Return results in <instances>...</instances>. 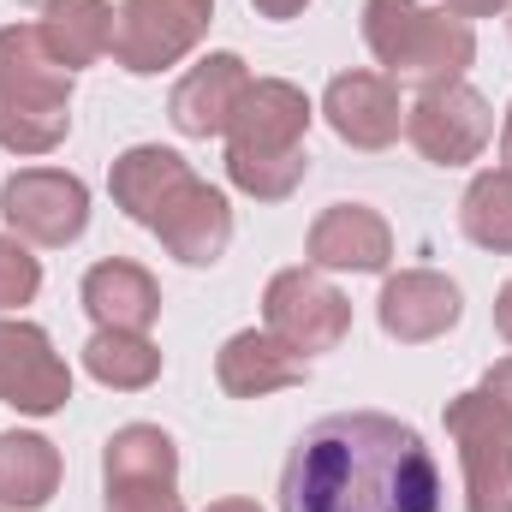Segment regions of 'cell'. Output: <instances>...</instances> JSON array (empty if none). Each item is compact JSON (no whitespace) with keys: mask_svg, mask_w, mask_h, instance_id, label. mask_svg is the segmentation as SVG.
<instances>
[{"mask_svg":"<svg viewBox=\"0 0 512 512\" xmlns=\"http://www.w3.org/2000/svg\"><path fill=\"white\" fill-rule=\"evenodd\" d=\"M0 215L12 221V233L36 239V245H66L84 233L90 221V197L72 173L60 167H24L18 179H6V197H0Z\"/></svg>","mask_w":512,"mask_h":512,"instance_id":"9","label":"cell"},{"mask_svg":"<svg viewBox=\"0 0 512 512\" xmlns=\"http://www.w3.org/2000/svg\"><path fill=\"white\" fill-rule=\"evenodd\" d=\"M328 120L346 143L382 149V143L399 137V90L376 72H340L328 84Z\"/></svg>","mask_w":512,"mask_h":512,"instance_id":"15","label":"cell"},{"mask_svg":"<svg viewBox=\"0 0 512 512\" xmlns=\"http://www.w3.org/2000/svg\"><path fill=\"white\" fill-rule=\"evenodd\" d=\"M364 36L387 72L423 78V84H459V72L471 66V48H477L465 18L423 12L417 0H370Z\"/></svg>","mask_w":512,"mask_h":512,"instance_id":"4","label":"cell"},{"mask_svg":"<svg viewBox=\"0 0 512 512\" xmlns=\"http://www.w3.org/2000/svg\"><path fill=\"white\" fill-rule=\"evenodd\" d=\"M215 0H126L114 18V60L126 72H161L209 30Z\"/></svg>","mask_w":512,"mask_h":512,"instance_id":"7","label":"cell"},{"mask_svg":"<svg viewBox=\"0 0 512 512\" xmlns=\"http://www.w3.org/2000/svg\"><path fill=\"white\" fill-rule=\"evenodd\" d=\"M209 512H256V501H221V507H209Z\"/></svg>","mask_w":512,"mask_h":512,"instance_id":"29","label":"cell"},{"mask_svg":"<svg viewBox=\"0 0 512 512\" xmlns=\"http://www.w3.org/2000/svg\"><path fill=\"white\" fill-rule=\"evenodd\" d=\"M489 399H495V405H501V411L512 417V358L489 370Z\"/></svg>","mask_w":512,"mask_h":512,"instance_id":"25","label":"cell"},{"mask_svg":"<svg viewBox=\"0 0 512 512\" xmlns=\"http://www.w3.org/2000/svg\"><path fill=\"white\" fill-rule=\"evenodd\" d=\"M36 36L72 72V66H90L96 54H114V12L108 0H48Z\"/></svg>","mask_w":512,"mask_h":512,"instance_id":"18","label":"cell"},{"mask_svg":"<svg viewBox=\"0 0 512 512\" xmlns=\"http://www.w3.org/2000/svg\"><path fill=\"white\" fill-rule=\"evenodd\" d=\"M501 155H507V173H512V114H507V137H501Z\"/></svg>","mask_w":512,"mask_h":512,"instance_id":"30","label":"cell"},{"mask_svg":"<svg viewBox=\"0 0 512 512\" xmlns=\"http://www.w3.org/2000/svg\"><path fill=\"white\" fill-rule=\"evenodd\" d=\"M72 72L42 48L36 30H0V143L18 155L54 149L72 114Z\"/></svg>","mask_w":512,"mask_h":512,"instance_id":"3","label":"cell"},{"mask_svg":"<svg viewBox=\"0 0 512 512\" xmlns=\"http://www.w3.org/2000/svg\"><path fill=\"white\" fill-rule=\"evenodd\" d=\"M459 18H477V12H495V6H507V0H447Z\"/></svg>","mask_w":512,"mask_h":512,"instance_id":"27","label":"cell"},{"mask_svg":"<svg viewBox=\"0 0 512 512\" xmlns=\"http://www.w3.org/2000/svg\"><path fill=\"white\" fill-rule=\"evenodd\" d=\"M60 483V453L42 435H0V507H42Z\"/></svg>","mask_w":512,"mask_h":512,"instance_id":"21","label":"cell"},{"mask_svg":"<svg viewBox=\"0 0 512 512\" xmlns=\"http://www.w3.org/2000/svg\"><path fill=\"white\" fill-rule=\"evenodd\" d=\"M84 304H90V316H96L102 328H131V334H143V328L155 322V310H161V292H155V280H149L137 262H96V268L84 274Z\"/></svg>","mask_w":512,"mask_h":512,"instance_id":"17","label":"cell"},{"mask_svg":"<svg viewBox=\"0 0 512 512\" xmlns=\"http://www.w3.org/2000/svg\"><path fill=\"white\" fill-rule=\"evenodd\" d=\"M280 512H441V471L411 423L334 411L298 435L280 471Z\"/></svg>","mask_w":512,"mask_h":512,"instance_id":"1","label":"cell"},{"mask_svg":"<svg viewBox=\"0 0 512 512\" xmlns=\"http://www.w3.org/2000/svg\"><path fill=\"white\" fill-rule=\"evenodd\" d=\"M447 429L465 459V507L512 512V417L489 393H459L447 405Z\"/></svg>","mask_w":512,"mask_h":512,"instance_id":"5","label":"cell"},{"mask_svg":"<svg viewBox=\"0 0 512 512\" xmlns=\"http://www.w3.org/2000/svg\"><path fill=\"white\" fill-rule=\"evenodd\" d=\"M495 328L507 334V346H512V280L501 286V298H495Z\"/></svg>","mask_w":512,"mask_h":512,"instance_id":"26","label":"cell"},{"mask_svg":"<svg viewBox=\"0 0 512 512\" xmlns=\"http://www.w3.org/2000/svg\"><path fill=\"white\" fill-rule=\"evenodd\" d=\"M268 18H292V12H304V0H256Z\"/></svg>","mask_w":512,"mask_h":512,"instance_id":"28","label":"cell"},{"mask_svg":"<svg viewBox=\"0 0 512 512\" xmlns=\"http://www.w3.org/2000/svg\"><path fill=\"white\" fill-rule=\"evenodd\" d=\"M459 322V286L429 274V268H411L399 280H387L382 292V328L393 340L417 346V340H435Z\"/></svg>","mask_w":512,"mask_h":512,"instance_id":"14","label":"cell"},{"mask_svg":"<svg viewBox=\"0 0 512 512\" xmlns=\"http://www.w3.org/2000/svg\"><path fill=\"white\" fill-rule=\"evenodd\" d=\"M405 131H411V143H417L429 161L459 167V161L483 155V143H489V131H495V114H489V102H483L477 90H465V84H429L423 102L411 108Z\"/></svg>","mask_w":512,"mask_h":512,"instance_id":"10","label":"cell"},{"mask_svg":"<svg viewBox=\"0 0 512 512\" xmlns=\"http://www.w3.org/2000/svg\"><path fill=\"white\" fill-rule=\"evenodd\" d=\"M36 286H42V268H36V256L24 251L18 239H0V310H12V304H30V298H36Z\"/></svg>","mask_w":512,"mask_h":512,"instance_id":"24","label":"cell"},{"mask_svg":"<svg viewBox=\"0 0 512 512\" xmlns=\"http://www.w3.org/2000/svg\"><path fill=\"white\" fill-rule=\"evenodd\" d=\"M251 90V72L239 54H209L203 66H191L173 90V126L185 137H209V131H227V120L239 114Z\"/></svg>","mask_w":512,"mask_h":512,"instance_id":"13","label":"cell"},{"mask_svg":"<svg viewBox=\"0 0 512 512\" xmlns=\"http://www.w3.org/2000/svg\"><path fill=\"white\" fill-rule=\"evenodd\" d=\"M215 376H221V387H227L233 399H262V393H274V387L304 382V358H298L292 346H280L274 334L245 328V334H233V340L221 346Z\"/></svg>","mask_w":512,"mask_h":512,"instance_id":"16","label":"cell"},{"mask_svg":"<svg viewBox=\"0 0 512 512\" xmlns=\"http://www.w3.org/2000/svg\"><path fill=\"white\" fill-rule=\"evenodd\" d=\"M268 334L280 346H292L298 358L304 352H334L352 328V304L310 268H286L268 280Z\"/></svg>","mask_w":512,"mask_h":512,"instance_id":"6","label":"cell"},{"mask_svg":"<svg viewBox=\"0 0 512 512\" xmlns=\"http://www.w3.org/2000/svg\"><path fill=\"white\" fill-rule=\"evenodd\" d=\"M72 399V370L54 358L48 334L30 322H0V405L48 417Z\"/></svg>","mask_w":512,"mask_h":512,"instance_id":"11","label":"cell"},{"mask_svg":"<svg viewBox=\"0 0 512 512\" xmlns=\"http://www.w3.org/2000/svg\"><path fill=\"white\" fill-rule=\"evenodd\" d=\"M465 233L483 251H512V173L495 167L465 191Z\"/></svg>","mask_w":512,"mask_h":512,"instance_id":"23","label":"cell"},{"mask_svg":"<svg viewBox=\"0 0 512 512\" xmlns=\"http://www.w3.org/2000/svg\"><path fill=\"white\" fill-rule=\"evenodd\" d=\"M84 364H90L96 382H108V387H149L155 370H161V352L143 334H131V328H102L84 346Z\"/></svg>","mask_w":512,"mask_h":512,"instance_id":"22","label":"cell"},{"mask_svg":"<svg viewBox=\"0 0 512 512\" xmlns=\"http://www.w3.org/2000/svg\"><path fill=\"white\" fill-rule=\"evenodd\" d=\"M387 251L393 245H387L382 215H370L358 203H334L310 227V262H322V268H382Z\"/></svg>","mask_w":512,"mask_h":512,"instance_id":"19","label":"cell"},{"mask_svg":"<svg viewBox=\"0 0 512 512\" xmlns=\"http://www.w3.org/2000/svg\"><path fill=\"white\" fill-rule=\"evenodd\" d=\"M155 233H161V245L179 256V262H215V256L227 251V239H233V215H227V197L215 191V185H197V179H185L173 197H167V209L155 215Z\"/></svg>","mask_w":512,"mask_h":512,"instance_id":"12","label":"cell"},{"mask_svg":"<svg viewBox=\"0 0 512 512\" xmlns=\"http://www.w3.org/2000/svg\"><path fill=\"white\" fill-rule=\"evenodd\" d=\"M108 512H185L173 495V441L131 423L108 441Z\"/></svg>","mask_w":512,"mask_h":512,"instance_id":"8","label":"cell"},{"mask_svg":"<svg viewBox=\"0 0 512 512\" xmlns=\"http://www.w3.org/2000/svg\"><path fill=\"white\" fill-rule=\"evenodd\" d=\"M304 126L310 102L292 84H251L239 114L227 120V173L251 197H286L304 179Z\"/></svg>","mask_w":512,"mask_h":512,"instance_id":"2","label":"cell"},{"mask_svg":"<svg viewBox=\"0 0 512 512\" xmlns=\"http://www.w3.org/2000/svg\"><path fill=\"white\" fill-rule=\"evenodd\" d=\"M185 179H191L185 161H179L173 149H155V143L126 149V155L114 161V197H120V209H126L131 221H143V227H155V215L167 209V197H173Z\"/></svg>","mask_w":512,"mask_h":512,"instance_id":"20","label":"cell"}]
</instances>
